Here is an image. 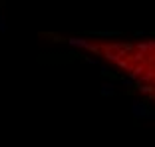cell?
Masks as SVG:
<instances>
[{"mask_svg":"<svg viewBox=\"0 0 155 147\" xmlns=\"http://www.w3.org/2000/svg\"><path fill=\"white\" fill-rule=\"evenodd\" d=\"M94 48L107 64L155 96V42H97Z\"/></svg>","mask_w":155,"mask_h":147,"instance_id":"6da1fadb","label":"cell"}]
</instances>
